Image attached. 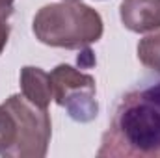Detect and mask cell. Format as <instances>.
Returning a JSON list of instances; mask_svg holds the SVG:
<instances>
[{"mask_svg":"<svg viewBox=\"0 0 160 158\" xmlns=\"http://www.w3.org/2000/svg\"><path fill=\"white\" fill-rule=\"evenodd\" d=\"M97 156L160 158V80L123 95Z\"/></svg>","mask_w":160,"mask_h":158,"instance_id":"obj_1","label":"cell"},{"mask_svg":"<svg viewBox=\"0 0 160 158\" xmlns=\"http://www.w3.org/2000/svg\"><path fill=\"white\" fill-rule=\"evenodd\" d=\"M48 108H39L22 93L0 104V156L43 158L50 143Z\"/></svg>","mask_w":160,"mask_h":158,"instance_id":"obj_2","label":"cell"},{"mask_svg":"<svg viewBox=\"0 0 160 158\" xmlns=\"http://www.w3.org/2000/svg\"><path fill=\"white\" fill-rule=\"evenodd\" d=\"M34 36L56 48H86L102 37L101 15L82 2H56L43 6L32 22Z\"/></svg>","mask_w":160,"mask_h":158,"instance_id":"obj_3","label":"cell"},{"mask_svg":"<svg viewBox=\"0 0 160 158\" xmlns=\"http://www.w3.org/2000/svg\"><path fill=\"white\" fill-rule=\"evenodd\" d=\"M52 99L58 106L65 108L69 117L77 123H89L99 114L95 99V78L71 65H58L50 73Z\"/></svg>","mask_w":160,"mask_h":158,"instance_id":"obj_4","label":"cell"},{"mask_svg":"<svg viewBox=\"0 0 160 158\" xmlns=\"http://www.w3.org/2000/svg\"><path fill=\"white\" fill-rule=\"evenodd\" d=\"M121 22L134 34H147L160 28V0H123Z\"/></svg>","mask_w":160,"mask_h":158,"instance_id":"obj_5","label":"cell"},{"mask_svg":"<svg viewBox=\"0 0 160 158\" xmlns=\"http://www.w3.org/2000/svg\"><path fill=\"white\" fill-rule=\"evenodd\" d=\"M21 93L39 108H48L52 99L50 75L39 67L26 65L21 69Z\"/></svg>","mask_w":160,"mask_h":158,"instance_id":"obj_6","label":"cell"},{"mask_svg":"<svg viewBox=\"0 0 160 158\" xmlns=\"http://www.w3.org/2000/svg\"><path fill=\"white\" fill-rule=\"evenodd\" d=\"M138 60L147 69L160 75V32L140 39V43H138Z\"/></svg>","mask_w":160,"mask_h":158,"instance_id":"obj_7","label":"cell"},{"mask_svg":"<svg viewBox=\"0 0 160 158\" xmlns=\"http://www.w3.org/2000/svg\"><path fill=\"white\" fill-rule=\"evenodd\" d=\"M8 37H9V24H8V19L0 17V54H2V50L6 48Z\"/></svg>","mask_w":160,"mask_h":158,"instance_id":"obj_8","label":"cell"},{"mask_svg":"<svg viewBox=\"0 0 160 158\" xmlns=\"http://www.w3.org/2000/svg\"><path fill=\"white\" fill-rule=\"evenodd\" d=\"M13 2L15 0H0V17L9 19L13 13Z\"/></svg>","mask_w":160,"mask_h":158,"instance_id":"obj_9","label":"cell"},{"mask_svg":"<svg viewBox=\"0 0 160 158\" xmlns=\"http://www.w3.org/2000/svg\"><path fill=\"white\" fill-rule=\"evenodd\" d=\"M67 2H78V0H67Z\"/></svg>","mask_w":160,"mask_h":158,"instance_id":"obj_10","label":"cell"}]
</instances>
